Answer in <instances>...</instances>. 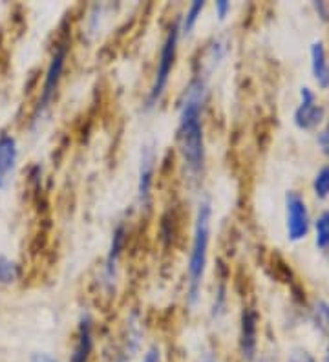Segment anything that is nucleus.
<instances>
[{
  "label": "nucleus",
  "instance_id": "obj_1",
  "mask_svg": "<svg viewBox=\"0 0 329 362\" xmlns=\"http://www.w3.org/2000/svg\"><path fill=\"white\" fill-rule=\"evenodd\" d=\"M205 101V83L194 79L185 93L180 117V145L185 165L192 174H200L205 159V143H203L202 110Z\"/></svg>",
  "mask_w": 329,
  "mask_h": 362
},
{
  "label": "nucleus",
  "instance_id": "obj_2",
  "mask_svg": "<svg viewBox=\"0 0 329 362\" xmlns=\"http://www.w3.org/2000/svg\"><path fill=\"white\" fill-rule=\"evenodd\" d=\"M211 204L202 202L196 214L194 223L192 251L189 258V302L196 304L200 289H202L203 273L207 265V252H209V242H211Z\"/></svg>",
  "mask_w": 329,
  "mask_h": 362
},
{
  "label": "nucleus",
  "instance_id": "obj_3",
  "mask_svg": "<svg viewBox=\"0 0 329 362\" xmlns=\"http://www.w3.org/2000/svg\"><path fill=\"white\" fill-rule=\"evenodd\" d=\"M178 39H180V21H175L171 26L167 33V39L161 46V53H159L158 68H156V77H154L152 88L149 92V98H146V106L152 108L156 106V103L161 99V95L167 90L168 79H171L172 68H174L175 62V52H178Z\"/></svg>",
  "mask_w": 329,
  "mask_h": 362
},
{
  "label": "nucleus",
  "instance_id": "obj_4",
  "mask_svg": "<svg viewBox=\"0 0 329 362\" xmlns=\"http://www.w3.org/2000/svg\"><path fill=\"white\" fill-rule=\"evenodd\" d=\"M66 55H68V45H61L57 49H55V53H53L52 62H50L48 71H46V79H44L42 92H40L39 105H37L35 114H33V123H37V121H39V117H42V114L50 106V103L53 101L55 90H57L59 81H61L62 70H64Z\"/></svg>",
  "mask_w": 329,
  "mask_h": 362
},
{
  "label": "nucleus",
  "instance_id": "obj_5",
  "mask_svg": "<svg viewBox=\"0 0 329 362\" xmlns=\"http://www.w3.org/2000/svg\"><path fill=\"white\" fill-rule=\"evenodd\" d=\"M285 212H287V236L293 242L304 240L309 233V212L306 202L296 192L285 196Z\"/></svg>",
  "mask_w": 329,
  "mask_h": 362
},
{
  "label": "nucleus",
  "instance_id": "obj_6",
  "mask_svg": "<svg viewBox=\"0 0 329 362\" xmlns=\"http://www.w3.org/2000/svg\"><path fill=\"white\" fill-rule=\"evenodd\" d=\"M300 98H302V103L294 112V123L299 129L309 130L321 123L322 117H324V108L316 105L315 93L309 88H302Z\"/></svg>",
  "mask_w": 329,
  "mask_h": 362
},
{
  "label": "nucleus",
  "instance_id": "obj_7",
  "mask_svg": "<svg viewBox=\"0 0 329 362\" xmlns=\"http://www.w3.org/2000/svg\"><path fill=\"white\" fill-rule=\"evenodd\" d=\"M17 165V141L9 134H0V189H4L13 176Z\"/></svg>",
  "mask_w": 329,
  "mask_h": 362
},
{
  "label": "nucleus",
  "instance_id": "obj_8",
  "mask_svg": "<svg viewBox=\"0 0 329 362\" xmlns=\"http://www.w3.org/2000/svg\"><path fill=\"white\" fill-rule=\"evenodd\" d=\"M256 333H258V317L250 308L241 313V354L247 361H253L256 354Z\"/></svg>",
  "mask_w": 329,
  "mask_h": 362
},
{
  "label": "nucleus",
  "instance_id": "obj_9",
  "mask_svg": "<svg viewBox=\"0 0 329 362\" xmlns=\"http://www.w3.org/2000/svg\"><path fill=\"white\" fill-rule=\"evenodd\" d=\"M154 163H156V152L152 146H145V151L141 154V167H139V204L143 207L150 204V189H152V176H154Z\"/></svg>",
  "mask_w": 329,
  "mask_h": 362
},
{
  "label": "nucleus",
  "instance_id": "obj_10",
  "mask_svg": "<svg viewBox=\"0 0 329 362\" xmlns=\"http://www.w3.org/2000/svg\"><path fill=\"white\" fill-rule=\"evenodd\" d=\"M93 335H92V320L88 315L81 318L79 335H77V344H75L74 354H71L70 362H88L90 354H92Z\"/></svg>",
  "mask_w": 329,
  "mask_h": 362
},
{
  "label": "nucleus",
  "instance_id": "obj_11",
  "mask_svg": "<svg viewBox=\"0 0 329 362\" xmlns=\"http://www.w3.org/2000/svg\"><path fill=\"white\" fill-rule=\"evenodd\" d=\"M311 66L315 79L318 81L322 88L329 86V64L325 61V49L322 42H315L311 46Z\"/></svg>",
  "mask_w": 329,
  "mask_h": 362
},
{
  "label": "nucleus",
  "instance_id": "obj_12",
  "mask_svg": "<svg viewBox=\"0 0 329 362\" xmlns=\"http://www.w3.org/2000/svg\"><path fill=\"white\" fill-rule=\"evenodd\" d=\"M125 242V227L119 226L117 229L114 230V238H112V247H110L108 258H106L105 265V276L106 282H112L115 276V267H117L119 255H121V249H123Z\"/></svg>",
  "mask_w": 329,
  "mask_h": 362
},
{
  "label": "nucleus",
  "instance_id": "obj_13",
  "mask_svg": "<svg viewBox=\"0 0 329 362\" xmlns=\"http://www.w3.org/2000/svg\"><path fill=\"white\" fill-rule=\"evenodd\" d=\"M205 9V2L203 0H196L190 4V8L187 9V15H185L183 23L180 24V33H185V35H190L192 30L196 28L197 18L202 17V11Z\"/></svg>",
  "mask_w": 329,
  "mask_h": 362
},
{
  "label": "nucleus",
  "instance_id": "obj_14",
  "mask_svg": "<svg viewBox=\"0 0 329 362\" xmlns=\"http://www.w3.org/2000/svg\"><path fill=\"white\" fill-rule=\"evenodd\" d=\"M18 279V267L13 260L0 255V284H13Z\"/></svg>",
  "mask_w": 329,
  "mask_h": 362
},
{
  "label": "nucleus",
  "instance_id": "obj_15",
  "mask_svg": "<svg viewBox=\"0 0 329 362\" xmlns=\"http://www.w3.org/2000/svg\"><path fill=\"white\" fill-rule=\"evenodd\" d=\"M316 245L321 249H329V212H322L316 220Z\"/></svg>",
  "mask_w": 329,
  "mask_h": 362
},
{
  "label": "nucleus",
  "instance_id": "obj_16",
  "mask_svg": "<svg viewBox=\"0 0 329 362\" xmlns=\"http://www.w3.org/2000/svg\"><path fill=\"white\" fill-rule=\"evenodd\" d=\"M313 189H315V194L321 199L328 198L329 196V167H324L318 170L315 177V183H313Z\"/></svg>",
  "mask_w": 329,
  "mask_h": 362
},
{
  "label": "nucleus",
  "instance_id": "obj_17",
  "mask_svg": "<svg viewBox=\"0 0 329 362\" xmlns=\"http://www.w3.org/2000/svg\"><path fill=\"white\" fill-rule=\"evenodd\" d=\"M315 317H316V324L321 326V329L328 335L329 339V304H325V302H318V304L315 305Z\"/></svg>",
  "mask_w": 329,
  "mask_h": 362
},
{
  "label": "nucleus",
  "instance_id": "obj_18",
  "mask_svg": "<svg viewBox=\"0 0 329 362\" xmlns=\"http://www.w3.org/2000/svg\"><path fill=\"white\" fill-rule=\"evenodd\" d=\"M289 362H316V361L311 357V355L307 354V351H304V349H296V351L291 354Z\"/></svg>",
  "mask_w": 329,
  "mask_h": 362
},
{
  "label": "nucleus",
  "instance_id": "obj_19",
  "mask_svg": "<svg viewBox=\"0 0 329 362\" xmlns=\"http://www.w3.org/2000/svg\"><path fill=\"white\" fill-rule=\"evenodd\" d=\"M229 11H231V4H229V2H225V0L216 2V13H218L219 21H224V18L227 17Z\"/></svg>",
  "mask_w": 329,
  "mask_h": 362
},
{
  "label": "nucleus",
  "instance_id": "obj_20",
  "mask_svg": "<svg viewBox=\"0 0 329 362\" xmlns=\"http://www.w3.org/2000/svg\"><path fill=\"white\" fill-rule=\"evenodd\" d=\"M318 143H321L322 146V152H324L325 156H329V124L322 130L321 136H318Z\"/></svg>",
  "mask_w": 329,
  "mask_h": 362
},
{
  "label": "nucleus",
  "instance_id": "obj_21",
  "mask_svg": "<svg viewBox=\"0 0 329 362\" xmlns=\"http://www.w3.org/2000/svg\"><path fill=\"white\" fill-rule=\"evenodd\" d=\"M31 362H57V361L48 354H35L33 357H31Z\"/></svg>",
  "mask_w": 329,
  "mask_h": 362
},
{
  "label": "nucleus",
  "instance_id": "obj_22",
  "mask_svg": "<svg viewBox=\"0 0 329 362\" xmlns=\"http://www.w3.org/2000/svg\"><path fill=\"white\" fill-rule=\"evenodd\" d=\"M143 362H159V349L158 348H152L149 354L145 355Z\"/></svg>",
  "mask_w": 329,
  "mask_h": 362
},
{
  "label": "nucleus",
  "instance_id": "obj_23",
  "mask_svg": "<svg viewBox=\"0 0 329 362\" xmlns=\"http://www.w3.org/2000/svg\"><path fill=\"white\" fill-rule=\"evenodd\" d=\"M202 362H214V357H212L211 354H207V355H205V358H203Z\"/></svg>",
  "mask_w": 329,
  "mask_h": 362
},
{
  "label": "nucleus",
  "instance_id": "obj_24",
  "mask_svg": "<svg viewBox=\"0 0 329 362\" xmlns=\"http://www.w3.org/2000/svg\"><path fill=\"white\" fill-rule=\"evenodd\" d=\"M324 362H329V355H328V357H325V361Z\"/></svg>",
  "mask_w": 329,
  "mask_h": 362
}]
</instances>
